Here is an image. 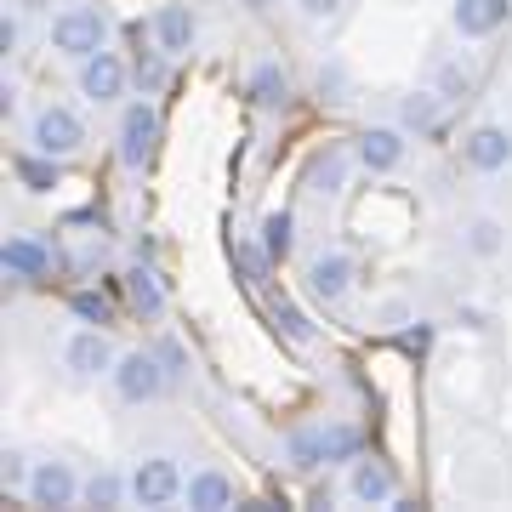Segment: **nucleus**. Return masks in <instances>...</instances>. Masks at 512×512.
<instances>
[{"instance_id": "f257e3e1", "label": "nucleus", "mask_w": 512, "mask_h": 512, "mask_svg": "<svg viewBox=\"0 0 512 512\" xmlns=\"http://www.w3.org/2000/svg\"><path fill=\"white\" fill-rule=\"evenodd\" d=\"M109 12L97 6V0H69L63 12L52 18V52L69 57V63H86L109 46Z\"/></svg>"}, {"instance_id": "f03ea898", "label": "nucleus", "mask_w": 512, "mask_h": 512, "mask_svg": "<svg viewBox=\"0 0 512 512\" xmlns=\"http://www.w3.org/2000/svg\"><path fill=\"white\" fill-rule=\"evenodd\" d=\"M29 148L35 154H52V160H69L86 148V120L63 103H46V109L29 114Z\"/></svg>"}, {"instance_id": "7ed1b4c3", "label": "nucleus", "mask_w": 512, "mask_h": 512, "mask_svg": "<svg viewBox=\"0 0 512 512\" xmlns=\"http://www.w3.org/2000/svg\"><path fill=\"white\" fill-rule=\"evenodd\" d=\"M126 478H131V501H137V507H171V501H183L188 495L183 467H177V456H165V450L143 456Z\"/></svg>"}, {"instance_id": "20e7f679", "label": "nucleus", "mask_w": 512, "mask_h": 512, "mask_svg": "<svg viewBox=\"0 0 512 512\" xmlns=\"http://www.w3.org/2000/svg\"><path fill=\"white\" fill-rule=\"evenodd\" d=\"M114 393H120V404H154L165 393V382H171V365H165L160 353H120V365H114Z\"/></svg>"}, {"instance_id": "39448f33", "label": "nucleus", "mask_w": 512, "mask_h": 512, "mask_svg": "<svg viewBox=\"0 0 512 512\" xmlns=\"http://www.w3.org/2000/svg\"><path fill=\"white\" fill-rule=\"evenodd\" d=\"M120 365V353L114 342L103 336V325H80L63 336V370H69L74 382H97V376H114Z\"/></svg>"}, {"instance_id": "423d86ee", "label": "nucleus", "mask_w": 512, "mask_h": 512, "mask_svg": "<svg viewBox=\"0 0 512 512\" xmlns=\"http://www.w3.org/2000/svg\"><path fill=\"white\" fill-rule=\"evenodd\" d=\"M74 80H80V97L86 103H97V109H114L120 97H126V80H131V69L120 63V57L103 46L97 57H86V63H74Z\"/></svg>"}, {"instance_id": "0eeeda50", "label": "nucleus", "mask_w": 512, "mask_h": 512, "mask_svg": "<svg viewBox=\"0 0 512 512\" xmlns=\"http://www.w3.org/2000/svg\"><path fill=\"white\" fill-rule=\"evenodd\" d=\"M154 143H160V114H154V103H131L126 114H120V165L126 171H143L148 160H154Z\"/></svg>"}, {"instance_id": "6e6552de", "label": "nucleus", "mask_w": 512, "mask_h": 512, "mask_svg": "<svg viewBox=\"0 0 512 512\" xmlns=\"http://www.w3.org/2000/svg\"><path fill=\"white\" fill-rule=\"evenodd\" d=\"M461 160H467V171H478V177H501V171L512 165V131L495 126V120L473 126L467 143H461Z\"/></svg>"}, {"instance_id": "1a4fd4ad", "label": "nucleus", "mask_w": 512, "mask_h": 512, "mask_svg": "<svg viewBox=\"0 0 512 512\" xmlns=\"http://www.w3.org/2000/svg\"><path fill=\"white\" fill-rule=\"evenodd\" d=\"M29 507H74L80 495H86V484L74 478L69 461H35V473H29Z\"/></svg>"}, {"instance_id": "9d476101", "label": "nucleus", "mask_w": 512, "mask_h": 512, "mask_svg": "<svg viewBox=\"0 0 512 512\" xmlns=\"http://www.w3.org/2000/svg\"><path fill=\"white\" fill-rule=\"evenodd\" d=\"M353 160L365 165L370 177H387L404 165V126H365L353 137Z\"/></svg>"}, {"instance_id": "9b49d317", "label": "nucleus", "mask_w": 512, "mask_h": 512, "mask_svg": "<svg viewBox=\"0 0 512 512\" xmlns=\"http://www.w3.org/2000/svg\"><path fill=\"white\" fill-rule=\"evenodd\" d=\"M348 495H353V501H365V507H393V501H399V478H393V467H387V461L353 456Z\"/></svg>"}, {"instance_id": "f8f14e48", "label": "nucleus", "mask_w": 512, "mask_h": 512, "mask_svg": "<svg viewBox=\"0 0 512 512\" xmlns=\"http://www.w3.org/2000/svg\"><path fill=\"white\" fill-rule=\"evenodd\" d=\"M507 18H512V0H456V6H450V29H456L461 40L501 35Z\"/></svg>"}, {"instance_id": "ddd939ff", "label": "nucleus", "mask_w": 512, "mask_h": 512, "mask_svg": "<svg viewBox=\"0 0 512 512\" xmlns=\"http://www.w3.org/2000/svg\"><path fill=\"white\" fill-rule=\"evenodd\" d=\"M0 262H6V279H18V285H35V279L52 274V251H46L40 234H12L6 251H0Z\"/></svg>"}, {"instance_id": "4468645a", "label": "nucleus", "mask_w": 512, "mask_h": 512, "mask_svg": "<svg viewBox=\"0 0 512 512\" xmlns=\"http://www.w3.org/2000/svg\"><path fill=\"white\" fill-rule=\"evenodd\" d=\"M302 279H308V291L319 296V302H342V296L353 291V256L348 251H319Z\"/></svg>"}, {"instance_id": "2eb2a0df", "label": "nucleus", "mask_w": 512, "mask_h": 512, "mask_svg": "<svg viewBox=\"0 0 512 512\" xmlns=\"http://www.w3.org/2000/svg\"><path fill=\"white\" fill-rule=\"evenodd\" d=\"M194 35H200V23H194V12H188L183 0H165L160 12H154V40H160L165 57H183L194 46Z\"/></svg>"}, {"instance_id": "dca6fc26", "label": "nucleus", "mask_w": 512, "mask_h": 512, "mask_svg": "<svg viewBox=\"0 0 512 512\" xmlns=\"http://www.w3.org/2000/svg\"><path fill=\"white\" fill-rule=\"evenodd\" d=\"M188 507H200V512L234 507V478L217 473V467H200V473H188Z\"/></svg>"}, {"instance_id": "f3484780", "label": "nucleus", "mask_w": 512, "mask_h": 512, "mask_svg": "<svg viewBox=\"0 0 512 512\" xmlns=\"http://www.w3.org/2000/svg\"><path fill=\"white\" fill-rule=\"evenodd\" d=\"M245 92H251L256 109H285V97H291V74L268 57V63H256L251 69V86H245Z\"/></svg>"}, {"instance_id": "a211bd4d", "label": "nucleus", "mask_w": 512, "mask_h": 512, "mask_svg": "<svg viewBox=\"0 0 512 512\" xmlns=\"http://www.w3.org/2000/svg\"><path fill=\"white\" fill-rule=\"evenodd\" d=\"M439 120H444V97H439V92H410V97H399V126H404V131L427 137V131H439Z\"/></svg>"}, {"instance_id": "6ab92c4d", "label": "nucleus", "mask_w": 512, "mask_h": 512, "mask_svg": "<svg viewBox=\"0 0 512 512\" xmlns=\"http://www.w3.org/2000/svg\"><path fill=\"white\" fill-rule=\"evenodd\" d=\"M126 291H131V302H137V313H148V319L165 313V291H160V274H154V268L137 262V268L126 274Z\"/></svg>"}, {"instance_id": "aec40b11", "label": "nucleus", "mask_w": 512, "mask_h": 512, "mask_svg": "<svg viewBox=\"0 0 512 512\" xmlns=\"http://www.w3.org/2000/svg\"><path fill=\"white\" fill-rule=\"evenodd\" d=\"M285 456H291L296 473H313V467H325V421H319V427H302V433H291Z\"/></svg>"}, {"instance_id": "412c9836", "label": "nucleus", "mask_w": 512, "mask_h": 512, "mask_svg": "<svg viewBox=\"0 0 512 512\" xmlns=\"http://www.w3.org/2000/svg\"><path fill=\"white\" fill-rule=\"evenodd\" d=\"M291 245H296L291 211H268V217H262V256H268V262H285V256H291Z\"/></svg>"}, {"instance_id": "4be33fe9", "label": "nucleus", "mask_w": 512, "mask_h": 512, "mask_svg": "<svg viewBox=\"0 0 512 512\" xmlns=\"http://www.w3.org/2000/svg\"><path fill=\"white\" fill-rule=\"evenodd\" d=\"M57 177H63V165L52 160V154H18V183L29 188V194H46V188H57Z\"/></svg>"}, {"instance_id": "5701e85b", "label": "nucleus", "mask_w": 512, "mask_h": 512, "mask_svg": "<svg viewBox=\"0 0 512 512\" xmlns=\"http://www.w3.org/2000/svg\"><path fill=\"white\" fill-rule=\"evenodd\" d=\"M461 245L490 262V256H501V245H507V228H501L495 217H473V222H467V234H461Z\"/></svg>"}, {"instance_id": "b1692460", "label": "nucleus", "mask_w": 512, "mask_h": 512, "mask_svg": "<svg viewBox=\"0 0 512 512\" xmlns=\"http://www.w3.org/2000/svg\"><path fill=\"white\" fill-rule=\"evenodd\" d=\"M86 501H92V507H120V501H131V478L92 473V478H86Z\"/></svg>"}, {"instance_id": "393cba45", "label": "nucleus", "mask_w": 512, "mask_h": 512, "mask_svg": "<svg viewBox=\"0 0 512 512\" xmlns=\"http://www.w3.org/2000/svg\"><path fill=\"white\" fill-rule=\"evenodd\" d=\"M274 325L285 330V336H291L296 348H313V342H319V330L308 325V313L291 308V302H274Z\"/></svg>"}, {"instance_id": "a878e982", "label": "nucleus", "mask_w": 512, "mask_h": 512, "mask_svg": "<svg viewBox=\"0 0 512 512\" xmlns=\"http://www.w3.org/2000/svg\"><path fill=\"white\" fill-rule=\"evenodd\" d=\"M359 456V433L348 421H325V461H353Z\"/></svg>"}, {"instance_id": "bb28decb", "label": "nucleus", "mask_w": 512, "mask_h": 512, "mask_svg": "<svg viewBox=\"0 0 512 512\" xmlns=\"http://www.w3.org/2000/svg\"><path fill=\"white\" fill-rule=\"evenodd\" d=\"M342 177H348V154H325L313 165V188L319 194H342Z\"/></svg>"}, {"instance_id": "cd10ccee", "label": "nucleus", "mask_w": 512, "mask_h": 512, "mask_svg": "<svg viewBox=\"0 0 512 512\" xmlns=\"http://www.w3.org/2000/svg\"><path fill=\"white\" fill-rule=\"evenodd\" d=\"M467 86H473V80H467V69H461V63H444V69H439V86H433V92H439L444 103H456V97H467Z\"/></svg>"}, {"instance_id": "c85d7f7f", "label": "nucleus", "mask_w": 512, "mask_h": 512, "mask_svg": "<svg viewBox=\"0 0 512 512\" xmlns=\"http://www.w3.org/2000/svg\"><path fill=\"white\" fill-rule=\"evenodd\" d=\"M29 456L23 450H6V461H0V478H6V490H29Z\"/></svg>"}, {"instance_id": "c756f323", "label": "nucleus", "mask_w": 512, "mask_h": 512, "mask_svg": "<svg viewBox=\"0 0 512 512\" xmlns=\"http://www.w3.org/2000/svg\"><path fill=\"white\" fill-rule=\"evenodd\" d=\"M74 313H80L86 325H109V302L92 296V291H74Z\"/></svg>"}, {"instance_id": "7c9ffc66", "label": "nucleus", "mask_w": 512, "mask_h": 512, "mask_svg": "<svg viewBox=\"0 0 512 512\" xmlns=\"http://www.w3.org/2000/svg\"><path fill=\"white\" fill-rule=\"evenodd\" d=\"M342 12V0H296V18L302 23H330Z\"/></svg>"}, {"instance_id": "2f4dec72", "label": "nucleus", "mask_w": 512, "mask_h": 512, "mask_svg": "<svg viewBox=\"0 0 512 512\" xmlns=\"http://www.w3.org/2000/svg\"><path fill=\"white\" fill-rule=\"evenodd\" d=\"M23 46V23H18V12H6V18H0V52L12 57Z\"/></svg>"}, {"instance_id": "473e14b6", "label": "nucleus", "mask_w": 512, "mask_h": 512, "mask_svg": "<svg viewBox=\"0 0 512 512\" xmlns=\"http://www.w3.org/2000/svg\"><path fill=\"white\" fill-rule=\"evenodd\" d=\"M427 336H433L427 325H421V330H410V336H404V348H410V353H421V348H427Z\"/></svg>"}]
</instances>
